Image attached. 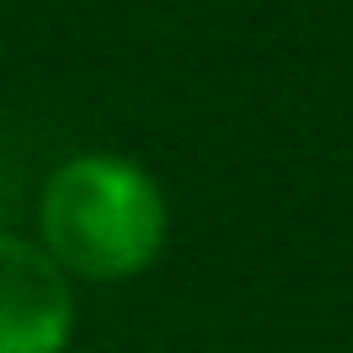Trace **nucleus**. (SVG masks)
<instances>
[{"instance_id": "2", "label": "nucleus", "mask_w": 353, "mask_h": 353, "mask_svg": "<svg viewBox=\"0 0 353 353\" xmlns=\"http://www.w3.org/2000/svg\"><path fill=\"white\" fill-rule=\"evenodd\" d=\"M77 281L33 243L0 226V353H72Z\"/></svg>"}, {"instance_id": "1", "label": "nucleus", "mask_w": 353, "mask_h": 353, "mask_svg": "<svg viewBox=\"0 0 353 353\" xmlns=\"http://www.w3.org/2000/svg\"><path fill=\"white\" fill-rule=\"evenodd\" d=\"M33 243L77 287H121L165 254L171 199L143 160L121 149H77L33 188Z\"/></svg>"}]
</instances>
